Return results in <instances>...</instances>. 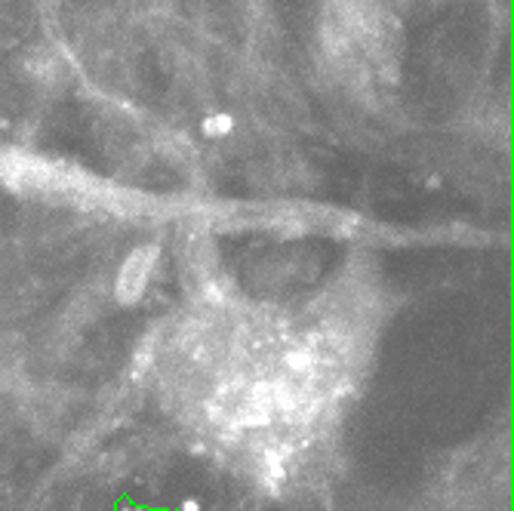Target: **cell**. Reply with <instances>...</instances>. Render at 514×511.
Returning a JSON list of instances; mask_svg holds the SVG:
<instances>
[{
	"mask_svg": "<svg viewBox=\"0 0 514 511\" xmlns=\"http://www.w3.org/2000/svg\"><path fill=\"white\" fill-rule=\"evenodd\" d=\"M229 130H231L229 114H212V118L203 121V133H207V136H225Z\"/></svg>",
	"mask_w": 514,
	"mask_h": 511,
	"instance_id": "cell-2",
	"label": "cell"
},
{
	"mask_svg": "<svg viewBox=\"0 0 514 511\" xmlns=\"http://www.w3.org/2000/svg\"><path fill=\"white\" fill-rule=\"evenodd\" d=\"M154 259H158V250H154V247H142V250H136L127 259L121 277H117V293H121L123 302H133V299L142 296L145 283H149V277H151Z\"/></svg>",
	"mask_w": 514,
	"mask_h": 511,
	"instance_id": "cell-1",
	"label": "cell"
}]
</instances>
